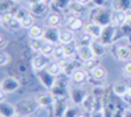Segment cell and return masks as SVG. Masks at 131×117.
I'll list each match as a JSON object with an SVG mask.
<instances>
[{
	"mask_svg": "<svg viewBox=\"0 0 131 117\" xmlns=\"http://www.w3.org/2000/svg\"><path fill=\"white\" fill-rule=\"evenodd\" d=\"M60 21H62V18H60V15L59 13H51L49 17H47V25L49 26H59V24H60Z\"/></svg>",
	"mask_w": 131,
	"mask_h": 117,
	"instance_id": "obj_35",
	"label": "cell"
},
{
	"mask_svg": "<svg viewBox=\"0 0 131 117\" xmlns=\"http://www.w3.org/2000/svg\"><path fill=\"white\" fill-rule=\"evenodd\" d=\"M73 33L71 29H66V30H60V44L67 45V44H73Z\"/></svg>",
	"mask_w": 131,
	"mask_h": 117,
	"instance_id": "obj_24",
	"label": "cell"
},
{
	"mask_svg": "<svg viewBox=\"0 0 131 117\" xmlns=\"http://www.w3.org/2000/svg\"><path fill=\"white\" fill-rule=\"evenodd\" d=\"M16 107V113L18 116H30L33 114L38 108H39V104L37 101V99H24V100H20L15 104Z\"/></svg>",
	"mask_w": 131,
	"mask_h": 117,
	"instance_id": "obj_2",
	"label": "cell"
},
{
	"mask_svg": "<svg viewBox=\"0 0 131 117\" xmlns=\"http://www.w3.org/2000/svg\"><path fill=\"white\" fill-rule=\"evenodd\" d=\"M36 99L39 104V107H42V108H52L54 101H55V96L52 93H49V92L38 95Z\"/></svg>",
	"mask_w": 131,
	"mask_h": 117,
	"instance_id": "obj_14",
	"label": "cell"
},
{
	"mask_svg": "<svg viewBox=\"0 0 131 117\" xmlns=\"http://www.w3.org/2000/svg\"><path fill=\"white\" fill-rule=\"evenodd\" d=\"M127 88H128V87L126 86L125 83H122V82H117V83L113 84V92H114L115 96H119V98L126 96Z\"/></svg>",
	"mask_w": 131,
	"mask_h": 117,
	"instance_id": "obj_25",
	"label": "cell"
},
{
	"mask_svg": "<svg viewBox=\"0 0 131 117\" xmlns=\"http://www.w3.org/2000/svg\"><path fill=\"white\" fill-rule=\"evenodd\" d=\"M105 87H102V86H94L93 88H92V91H91V95H93L94 98H100V99H102V96L105 95Z\"/></svg>",
	"mask_w": 131,
	"mask_h": 117,
	"instance_id": "obj_41",
	"label": "cell"
},
{
	"mask_svg": "<svg viewBox=\"0 0 131 117\" xmlns=\"http://www.w3.org/2000/svg\"><path fill=\"white\" fill-rule=\"evenodd\" d=\"M93 41H94V38L89 33L84 32V33L80 36V38H79V45H81V46H91V44Z\"/></svg>",
	"mask_w": 131,
	"mask_h": 117,
	"instance_id": "obj_34",
	"label": "cell"
},
{
	"mask_svg": "<svg viewBox=\"0 0 131 117\" xmlns=\"http://www.w3.org/2000/svg\"><path fill=\"white\" fill-rule=\"evenodd\" d=\"M123 117H131V109L130 108L123 109Z\"/></svg>",
	"mask_w": 131,
	"mask_h": 117,
	"instance_id": "obj_51",
	"label": "cell"
},
{
	"mask_svg": "<svg viewBox=\"0 0 131 117\" xmlns=\"http://www.w3.org/2000/svg\"><path fill=\"white\" fill-rule=\"evenodd\" d=\"M76 53H78V55L80 57V59H81L83 62H85V61H88V59H91V58L94 57L91 46H81V45H78V46H76Z\"/></svg>",
	"mask_w": 131,
	"mask_h": 117,
	"instance_id": "obj_19",
	"label": "cell"
},
{
	"mask_svg": "<svg viewBox=\"0 0 131 117\" xmlns=\"http://www.w3.org/2000/svg\"><path fill=\"white\" fill-rule=\"evenodd\" d=\"M10 61H12L10 54H8V53L4 51V50L0 53V66H7L8 63H10Z\"/></svg>",
	"mask_w": 131,
	"mask_h": 117,
	"instance_id": "obj_42",
	"label": "cell"
},
{
	"mask_svg": "<svg viewBox=\"0 0 131 117\" xmlns=\"http://www.w3.org/2000/svg\"><path fill=\"white\" fill-rule=\"evenodd\" d=\"M67 109H68V105H67V103L64 101V99L55 98V101H54V105H52L54 116L55 117H63Z\"/></svg>",
	"mask_w": 131,
	"mask_h": 117,
	"instance_id": "obj_13",
	"label": "cell"
},
{
	"mask_svg": "<svg viewBox=\"0 0 131 117\" xmlns=\"http://www.w3.org/2000/svg\"><path fill=\"white\" fill-rule=\"evenodd\" d=\"M37 76H38L39 82L42 83V86L46 90H50V91L54 88V86H55V83H57V76L52 75L51 72H49L46 69L37 71Z\"/></svg>",
	"mask_w": 131,
	"mask_h": 117,
	"instance_id": "obj_5",
	"label": "cell"
},
{
	"mask_svg": "<svg viewBox=\"0 0 131 117\" xmlns=\"http://www.w3.org/2000/svg\"><path fill=\"white\" fill-rule=\"evenodd\" d=\"M54 49H55V45H52L50 44V42H46L45 46L42 47V50L39 53H42L43 55H46V57H51L52 55V53H54Z\"/></svg>",
	"mask_w": 131,
	"mask_h": 117,
	"instance_id": "obj_40",
	"label": "cell"
},
{
	"mask_svg": "<svg viewBox=\"0 0 131 117\" xmlns=\"http://www.w3.org/2000/svg\"><path fill=\"white\" fill-rule=\"evenodd\" d=\"M51 93H52L55 98L64 99L66 95H70V93L67 92V83L63 82L62 79H57L55 86H54V88L51 90Z\"/></svg>",
	"mask_w": 131,
	"mask_h": 117,
	"instance_id": "obj_12",
	"label": "cell"
},
{
	"mask_svg": "<svg viewBox=\"0 0 131 117\" xmlns=\"http://www.w3.org/2000/svg\"><path fill=\"white\" fill-rule=\"evenodd\" d=\"M0 40H2V45H0V47H2V50H4V47L7 46V41H5V38H4L3 34L0 36Z\"/></svg>",
	"mask_w": 131,
	"mask_h": 117,
	"instance_id": "obj_50",
	"label": "cell"
},
{
	"mask_svg": "<svg viewBox=\"0 0 131 117\" xmlns=\"http://www.w3.org/2000/svg\"><path fill=\"white\" fill-rule=\"evenodd\" d=\"M15 117H28V116H18V114H17V116H15Z\"/></svg>",
	"mask_w": 131,
	"mask_h": 117,
	"instance_id": "obj_57",
	"label": "cell"
},
{
	"mask_svg": "<svg viewBox=\"0 0 131 117\" xmlns=\"http://www.w3.org/2000/svg\"><path fill=\"white\" fill-rule=\"evenodd\" d=\"M126 12H123V11H113V16H112V24L119 26V25H122L125 23V20H126Z\"/></svg>",
	"mask_w": 131,
	"mask_h": 117,
	"instance_id": "obj_23",
	"label": "cell"
},
{
	"mask_svg": "<svg viewBox=\"0 0 131 117\" xmlns=\"http://www.w3.org/2000/svg\"><path fill=\"white\" fill-rule=\"evenodd\" d=\"M28 30H29L28 34H29L30 40H31V38H42V36H43V29H42L41 26L36 25V24L33 25L31 28H29Z\"/></svg>",
	"mask_w": 131,
	"mask_h": 117,
	"instance_id": "obj_33",
	"label": "cell"
},
{
	"mask_svg": "<svg viewBox=\"0 0 131 117\" xmlns=\"http://www.w3.org/2000/svg\"><path fill=\"white\" fill-rule=\"evenodd\" d=\"M117 58L119 61H128L131 58V44L126 45H118L115 50Z\"/></svg>",
	"mask_w": 131,
	"mask_h": 117,
	"instance_id": "obj_16",
	"label": "cell"
},
{
	"mask_svg": "<svg viewBox=\"0 0 131 117\" xmlns=\"http://www.w3.org/2000/svg\"><path fill=\"white\" fill-rule=\"evenodd\" d=\"M16 3L17 2H15V0H0V11H2V13L13 12L17 8Z\"/></svg>",
	"mask_w": 131,
	"mask_h": 117,
	"instance_id": "obj_21",
	"label": "cell"
},
{
	"mask_svg": "<svg viewBox=\"0 0 131 117\" xmlns=\"http://www.w3.org/2000/svg\"><path fill=\"white\" fill-rule=\"evenodd\" d=\"M91 49L93 51L94 57H97V58L105 55V46L101 44L100 41H93L92 44H91Z\"/></svg>",
	"mask_w": 131,
	"mask_h": 117,
	"instance_id": "obj_26",
	"label": "cell"
},
{
	"mask_svg": "<svg viewBox=\"0 0 131 117\" xmlns=\"http://www.w3.org/2000/svg\"><path fill=\"white\" fill-rule=\"evenodd\" d=\"M113 7L115 11H131V0H113Z\"/></svg>",
	"mask_w": 131,
	"mask_h": 117,
	"instance_id": "obj_22",
	"label": "cell"
},
{
	"mask_svg": "<svg viewBox=\"0 0 131 117\" xmlns=\"http://www.w3.org/2000/svg\"><path fill=\"white\" fill-rule=\"evenodd\" d=\"M84 9H85V5H83V4H80L78 2H75V0H72V3L68 7V11H70L72 15H75V16L81 15L84 12Z\"/></svg>",
	"mask_w": 131,
	"mask_h": 117,
	"instance_id": "obj_31",
	"label": "cell"
},
{
	"mask_svg": "<svg viewBox=\"0 0 131 117\" xmlns=\"http://www.w3.org/2000/svg\"><path fill=\"white\" fill-rule=\"evenodd\" d=\"M78 117H88V114H84V113L81 114V113H79V114H78ZM89 117H91V116H89Z\"/></svg>",
	"mask_w": 131,
	"mask_h": 117,
	"instance_id": "obj_55",
	"label": "cell"
},
{
	"mask_svg": "<svg viewBox=\"0 0 131 117\" xmlns=\"http://www.w3.org/2000/svg\"><path fill=\"white\" fill-rule=\"evenodd\" d=\"M47 66H49V57L43 55L42 53H39V54L33 57V59H31V67L34 69L36 71L45 70Z\"/></svg>",
	"mask_w": 131,
	"mask_h": 117,
	"instance_id": "obj_11",
	"label": "cell"
},
{
	"mask_svg": "<svg viewBox=\"0 0 131 117\" xmlns=\"http://www.w3.org/2000/svg\"><path fill=\"white\" fill-rule=\"evenodd\" d=\"M59 63V66L62 69V74H66L67 76H72V74L78 70V62L76 61H68L67 58L58 62Z\"/></svg>",
	"mask_w": 131,
	"mask_h": 117,
	"instance_id": "obj_10",
	"label": "cell"
},
{
	"mask_svg": "<svg viewBox=\"0 0 131 117\" xmlns=\"http://www.w3.org/2000/svg\"><path fill=\"white\" fill-rule=\"evenodd\" d=\"M126 98L131 99V87H128V88H127V92H126Z\"/></svg>",
	"mask_w": 131,
	"mask_h": 117,
	"instance_id": "obj_54",
	"label": "cell"
},
{
	"mask_svg": "<svg viewBox=\"0 0 131 117\" xmlns=\"http://www.w3.org/2000/svg\"><path fill=\"white\" fill-rule=\"evenodd\" d=\"M102 29H104V26H101V25H98V24H96V23H88V24H85V26H84V32H86V33H89L94 40H98L101 37V33H102Z\"/></svg>",
	"mask_w": 131,
	"mask_h": 117,
	"instance_id": "obj_15",
	"label": "cell"
},
{
	"mask_svg": "<svg viewBox=\"0 0 131 117\" xmlns=\"http://www.w3.org/2000/svg\"><path fill=\"white\" fill-rule=\"evenodd\" d=\"M29 12H30V15H33L34 17H43L49 12V4L45 3V2L36 3V4L30 5Z\"/></svg>",
	"mask_w": 131,
	"mask_h": 117,
	"instance_id": "obj_9",
	"label": "cell"
},
{
	"mask_svg": "<svg viewBox=\"0 0 131 117\" xmlns=\"http://www.w3.org/2000/svg\"><path fill=\"white\" fill-rule=\"evenodd\" d=\"M42 38L46 42H50L52 45H60V30L57 26H49L43 29V36Z\"/></svg>",
	"mask_w": 131,
	"mask_h": 117,
	"instance_id": "obj_6",
	"label": "cell"
},
{
	"mask_svg": "<svg viewBox=\"0 0 131 117\" xmlns=\"http://www.w3.org/2000/svg\"><path fill=\"white\" fill-rule=\"evenodd\" d=\"M15 2H20V0H15Z\"/></svg>",
	"mask_w": 131,
	"mask_h": 117,
	"instance_id": "obj_58",
	"label": "cell"
},
{
	"mask_svg": "<svg viewBox=\"0 0 131 117\" xmlns=\"http://www.w3.org/2000/svg\"><path fill=\"white\" fill-rule=\"evenodd\" d=\"M91 3H93L94 7H105L107 4V0H91Z\"/></svg>",
	"mask_w": 131,
	"mask_h": 117,
	"instance_id": "obj_48",
	"label": "cell"
},
{
	"mask_svg": "<svg viewBox=\"0 0 131 117\" xmlns=\"http://www.w3.org/2000/svg\"><path fill=\"white\" fill-rule=\"evenodd\" d=\"M51 57H52V59L55 61V62H60V61L67 58V57H66V53H64V49H63V44L55 46V49H54V53H52Z\"/></svg>",
	"mask_w": 131,
	"mask_h": 117,
	"instance_id": "obj_29",
	"label": "cell"
},
{
	"mask_svg": "<svg viewBox=\"0 0 131 117\" xmlns=\"http://www.w3.org/2000/svg\"><path fill=\"white\" fill-rule=\"evenodd\" d=\"M117 25L114 24H109L106 26H104L102 29V33H101V37L98 38V41L101 42L104 46H109L114 42V37H115V33H117Z\"/></svg>",
	"mask_w": 131,
	"mask_h": 117,
	"instance_id": "obj_4",
	"label": "cell"
},
{
	"mask_svg": "<svg viewBox=\"0 0 131 117\" xmlns=\"http://www.w3.org/2000/svg\"><path fill=\"white\" fill-rule=\"evenodd\" d=\"M66 24H67L68 29L73 30V32H78V30H81L85 25L83 24V21L81 18H79L78 16H75V15H71L67 17V21H66Z\"/></svg>",
	"mask_w": 131,
	"mask_h": 117,
	"instance_id": "obj_18",
	"label": "cell"
},
{
	"mask_svg": "<svg viewBox=\"0 0 131 117\" xmlns=\"http://www.w3.org/2000/svg\"><path fill=\"white\" fill-rule=\"evenodd\" d=\"M45 44H46V41L43 40V38H31L29 46H30V49H31L33 51L39 53V51L42 50V47L45 46Z\"/></svg>",
	"mask_w": 131,
	"mask_h": 117,
	"instance_id": "obj_30",
	"label": "cell"
},
{
	"mask_svg": "<svg viewBox=\"0 0 131 117\" xmlns=\"http://www.w3.org/2000/svg\"><path fill=\"white\" fill-rule=\"evenodd\" d=\"M46 70H47L49 72H51L52 75H55V76H58L59 74H62V69H60V66H59V63H58V62L50 63V65L46 67Z\"/></svg>",
	"mask_w": 131,
	"mask_h": 117,
	"instance_id": "obj_38",
	"label": "cell"
},
{
	"mask_svg": "<svg viewBox=\"0 0 131 117\" xmlns=\"http://www.w3.org/2000/svg\"><path fill=\"white\" fill-rule=\"evenodd\" d=\"M63 49H64V53H66V57H67V58L73 57V54L76 53V47L73 46V44H67V45H63Z\"/></svg>",
	"mask_w": 131,
	"mask_h": 117,
	"instance_id": "obj_43",
	"label": "cell"
},
{
	"mask_svg": "<svg viewBox=\"0 0 131 117\" xmlns=\"http://www.w3.org/2000/svg\"><path fill=\"white\" fill-rule=\"evenodd\" d=\"M78 114H79V109L75 105V107H68V109L66 111L63 117H78Z\"/></svg>",
	"mask_w": 131,
	"mask_h": 117,
	"instance_id": "obj_45",
	"label": "cell"
},
{
	"mask_svg": "<svg viewBox=\"0 0 131 117\" xmlns=\"http://www.w3.org/2000/svg\"><path fill=\"white\" fill-rule=\"evenodd\" d=\"M91 76H92V79H94L97 82H102L106 78V70H104L101 66H97L96 69H93L91 71Z\"/></svg>",
	"mask_w": 131,
	"mask_h": 117,
	"instance_id": "obj_28",
	"label": "cell"
},
{
	"mask_svg": "<svg viewBox=\"0 0 131 117\" xmlns=\"http://www.w3.org/2000/svg\"><path fill=\"white\" fill-rule=\"evenodd\" d=\"M75 2H78V3H80V4H83V5H88L89 3H91V0H75Z\"/></svg>",
	"mask_w": 131,
	"mask_h": 117,
	"instance_id": "obj_52",
	"label": "cell"
},
{
	"mask_svg": "<svg viewBox=\"0 0 131 117\" xmlns=\"http://www.w3.org/2000/svg\"><path fill=\"white\" fill-rule=\"evenodd\" d=\"M42 2H45V3H47V4H51L52 0H42Z\"/></svg>",
	"mask_w": 131,
	"mask_h": 117,
	"instance_id": "obj_56",
	"label": "cell"
},
{
	"mask_svg": "<svg viewBox=\"0 0 131 117\" xmlns=\"http://www.w3.org/2000/svg\"><path fill=\"white\" fill-rule=\"evenodd\" d=\"M86 95H88V92H86L84 88L76 87V88H73V90L70 91V99L73 103V105H81L83 101L86 98Z\"/></svg>",
	"mask_w": 131,
	"mask_h": 117,
	"instance_id": "obj_8",
	"label": "cell"
},
{
	"mask_svg": "<svg viewBox=\"0 0 131 117\" xmlns=\"http://www.w3.org/2000/svg\"><path fill=\"white\" fill-rule=\"evenodd\" d=\"M71 3H72V0H52L50 7L52 8V11H55V12H60V11L68 9Z\"/></svg>",
	"mask_w": 131,
	"mask_h": 117,
	"instance_id": "obj_20",
	"label": "cell"
},
{
	"mask_svg": "<svg viewBox=\"0 0 131 117\" xmlns=\"http://www.w3.org/2000/svg\"><path fill=\"white\" fill-rule=\"evenodd\" d=\"M0 23H2V26L4 29H7L8 32H13L16 33L17 30H20L21 26V23L15 18L13 13L12 12H5V13H2V17H0Z\"/></svg>",
	"mask_w": 131,
	"mask_h": 117,
	"instance_id": "obj_3",
	"label": "cell"
},
{
	"mask_svg": "<svg viewBox=\"0 0 131 117\" xmlns=\"http://www.w3.org/2000/svg\"><path fill=\"white\" fill-rule=\"evenodd\" d=\"M12 13H13L15 18H17V20L20 21V23H21V20H23L25 16H28L30 12H28V11H26V9H24V8H18V7H17Z\"/></svg>",
	"mask_w": 131,
	"mask_h": 117,
	"instance_id": "obj_39",
	"label": "cell"
},
{
	"mask_svg": "<svg viewBox=\"0 0 131 117\" xmlns=\"http://www.w3.org/2000/svg\"><path fill=\"white\" fill-rule=\"evenodd\" d=\"M33 25H34V16L30 15V13L21 20V26L25 28V29H29V28H31Z\"/></svg>",
	"mask_w": 131,
	"mask_h": 117,
	"instance_id": "obj_36",
	"label": "cell"
},
{
	"mask_svg": "<svg viewBox=\"0 0 131 117\" xmlns=\"http://www.w3.org/2000/svg\"><path fill=\"white\" fill-rule=\"evenodd\" d=\"M83 65H84L85 70L92 71L93 69H96V67L98 66V58H97V57H93V58H91V59H88V61H85Z\"/></svg>",
	"mask_w": 131,
	"mask_h": 117,
	"instance_id": "obj_37",
	"label": "cell"
},
{
	"mask_svg": "<svg viewBox=\"0 0 131 117\" xmlns=\"http://www.w3.org/2000/svg\"><path fill=\"white\" fill-rule=\"evenodd\" d=\"M15 69H16V71H17L18 74H26V71H28V65H26L25 61H18V62L16 63Z\"/></svg>",
	"mask_w": 131,
	"mask_h": 117,
	"instance_id": "obj_44",
	"label": "cell"
},
{
	"mask_svg": "<svg viewBox=\"0 0 131 117\" xmlns=\"http://www.w3.org/2000/svg\"><path fill=\"white\" fill-rule=\"evenodd\" d=\"M20 88V82L15 78V76H7L2 80L0 84V90L5 93H13L15 91H17Z\"/></svg>",
	"mask_w": 131,
	"mask_h": 117,
	"instance_id": "obj_7",
	"label": "cell"
},
{
	"mask_svg": "<svg viewBox=\"0 0 131 117\" xmlns=\"http://www.w3.org/2000/svg\"><path fill=\"white\" fill-rule=\"evenodd\" d=\"M0 116L2 117H15V116H17L16 107L10 103L2 101L0 103Z\"/></svg>",
	"mask_w": 131,
	"mask_h": 117,
	"instance_id": "obj_17",
	"label": "cell"
},
{
	"mask_svg": "<svg viewBox=\"0 0 131 117\" xmlns=\"http://www.w3.org/2000/svg\"><path fill=\"white\" fill-rule=\"evenodd\" d=\"M112 16H113V11L107 9L105 7H96L89 13V18L92 23H96L101 26H106L109 24H112Z\"/></svg>",
	"mask_w": 131,
	"mask_h": 117,
	"instance_id": "obj_1",
	"label": "cell"
},
{
	"mask_svg": "<svg viewBox=\"0 0 131 117\" xmlns=\"http://www.w3.org/2000/svg\"><path fill=\"white\" fill-rule=\"evenodd\" d=\"M112 117H123V109L117 108V111L113 113V116H112Z\"/></svg>",
	"mask_w": 131,
	"mask_h": 117,
	"instance_id": "obj_49",
	"label": "cell"
},
{
	"mask_svg": "<svg viewBox=\"0 0 131 117\" xmlns=\"http://www.w3.org/2000/svg\"><path fill=\"white\" fill-rule=\"evenodd\" d=\"M122 72H123V75H125V76H131V62L126 63V65L123 66Z\"/></svg>",
	"mask_w": 131,
	"mask_h": 117,
	"instance_id": "obj_46",
	"label": "cell"
},
{
	"mask_svg": "<svg viewBox=\"0 0 131 117\" xmlns=\"http://www.w3.org/2000/svg\"><path fill=\"white\" fill-rule=\"evenodd\" d=\"M39 2H42V0H25V3H28L29 7L33 5V4H36V3H39Z\"/></svg>",
	"mask_w": 131,
	"mask_h": 117,
	"instance_id": "obj_53",
	"label": "cell"
},
{
	"mask_svg": "<svg viewBox=\"0 0 131 117\" xmlns=\"http://www.w3.org/2000/svg\"><path fill=\"white\" fill-rule=\"evenodd\" d=\"M72 80H73V83H76V84H81V83H84L85 80H86V78H88V74H86V71H84V70H80V69H78L73 74H72Z\"/></svg>",
	"mask_w": 131,
	"mask_h": 117,
	"instance_id": "obj_27",
	"label": "cell"
},
{
	"mask_svg": "<svg viewBox=\"0 0 131 117\" xmlns=\"http://www.w3.org/2000/svg\"><path fill=\"white\" fill-rule=\"evenodd\" d=\"M91 117H106L105 116V108L100 109V111H93L91 112Z\"/></svg>",
	"mask_w": 131,
	"mask_h": 117,
	"instance_id": "obj_47",
	"label": "cell"
},
{
	"mask_svg": "<svg viewBox=\"0 0 131 117\" xmlns=\"http://www.w3.org/2000/svg\"><path fill=\"white\" fill-rule=\"evenodd\" d=\"M94 101H96V98L93 96V95H91V93H88L86 95V98H85V100L83 101V108H84V111H86V112H92L93 111V107H94Z\"/></svg>",
	"mask_w": 131,
	"mask_h": 117,
	"instance_id": "obj_32",
	"label": "cell"
}]
</instances>
